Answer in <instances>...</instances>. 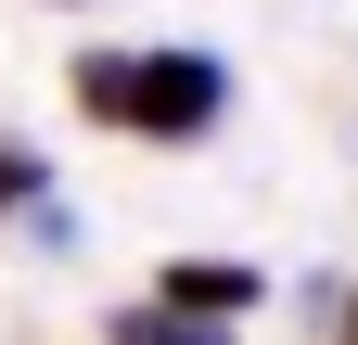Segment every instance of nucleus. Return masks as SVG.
<instances>
[{"label": "nucleus", "instance_id": "20e7f679", "mask_svg": "<svg viewBox=\"0 0 358 345\" xmlns=\"http://www.w3.org/2000/svg\"><path fill=\"white\" fill-rule=\"evenodd\" d=\"M38 192H52V154H38V141H13V128H0V230H13V218H26Z\"/></svg>", "mask_w": 358, "mask_h": 345}, {"label": "nucleus", "instance_id": "f257e3e1", "mask_svg": "<svg viewBox=\"0 0 358 345\" xmlns=\"http://www.w3.org/2000/svg\"><path fill=\"white\" fill-rule=\"evenodd\" d=\"M64 103L90 115V128H115V141H154V154H179V141H205L217 115H231V52H128V38H90V52L64 64Z\"/></svg>", "mask_w": 358, "mask_h": 345}, {"label": "nucleus", "instance_id": "423d86ee", "mask_svg": "<svg viewBox=\"0 0 358 345\" xmlns=\"http://www.w3.org/2000/svg\"><path fill=\"white\" fill-rule=\"evenodd\" d=\"M333 345H358V281H345V294H333Z\"/></svg>", "mask_w": 358, "mask_h": 345}, {"label": "nucleus", "instance_id": "7ed1b4c3", "mask_svg": "<svg viewBox=\"0 0 358 345\" xmlns=\"http://www.w3.org/2000/svg\"><path fill=\"white\" fill-rule=\"evenodd\" d=\"M103 345H243L231 320H192V307H154V294H128V307L103 320Z\"/></svg>", "mask_w": 358, "mask_h": 345}, {"label": "nucleus", "instance_id": "f03ea898", "mask_svg": "<svg viewBox=\"0 0 358 345\" xmlns=\"http://www.w3.org/2000/svg\"><path fill=\"white\" fill-rule=\"evenodd\" d=\"M154 307H192V320H256L268 307V269H256V256H166V269H154Z\"/></svg>", "mask_w": 358, "mask_h": 345}, {"label": "nucleus", "instance_id": "39448f33", "mask_svg": "<svg viewBox=\"0 0 358 345\" xmlns=\"http://www.w3.org/2000/svg\"><path fill=\"white\" fill-rule=\"evenodd\" d=\"M13 230H26V243H52V256H64V243H77V205H64V192H38V205H26V218H13Z\"/></svg>", "mask_w": 358, "mask_h": 345}]
</instances>
